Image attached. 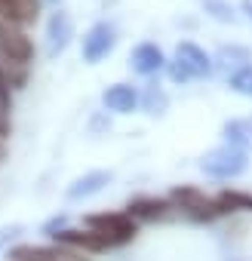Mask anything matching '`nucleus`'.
<instances>
[{"instance_id": "obj_1", "label": "nucleus", "mask_w": 252, "mask_h": 261, "mask_svg": "<svg viewBox=\"0 0 252 261\" xmlns=\"http://www.w3.org/2000/svg\"><path fill=\"white\" fill-rule=\"evenodd\" d=\"M169 68V77L172 83H191V80H200V77H209L212 74V59L191 40L179 43L175 49V59L166 62Z\"/></svg>"}, {"instance_id": "obj_2", "label": "nucleus", "mask_w": 252, "mask_h": 261, "mask_svg": "<svg viewBox=\"0 0 252 261\" xmlns=\"http://www.w3.org/2000/svg\"><path fill=\"white\" fill-rule=\"evenodd\" d=\"M246 166H249L246 151H243V148H234V145L212 148V151H209V154H203V160H200V169H203L209 178H221V181L243 175V172H246Z\"/></svg>"}, {"instance_id": "obj_3", "label": "nucleus", "mask_w": 252, "mask_h": 261, "mask_svg": "<svg viewBox=\"0 0 252 261\" xmlns=\"http://www.w3.org/2000/svg\"><path fill=\"white\" fill-rule=\"evenodd\" d=\"M34 59V43L22 28L4 25L0 22V62L4 65H22L28 68Z\"/></svg>"}, {"instance_id": "obj_4", "label": "nucleus", "mask_w": 252, "mask_h": 261, "mask_svg": "<svg viewBox=\"0 0 252 261\" xmlns=\"http://www.w3.org/2000/svg\"><path fill=\"white\" fill-rule=\"evenodd\" d=\"M89 230L105 233L114 246H126L136 237V221L126 212H105V215H89Z\"/></svg>"}, {"instance_id": "obj_5", "label": "nucleus", "mask_w": 252, "mask_h": 261, "mask_svg": "<svg viewBox=\"0 0 252 261\" xmlns=\"http://www.w3.org/2000/svg\"><path fill=\"white\" fill-rule=\"evenodd\" d=\"M117 46V31H114V25H108V22H98V25H92L89 31H86V37H83V62L86 65H98L102 59H108V53Z\"/></svg>"}, {"instance_id": "obj_6", "label": "nucleus", "mask_w": 252, "mask_h": 261, "mask_svg": "<svg viewBox=\"0 0 252 261\" xmlns=\"http://www.w3.org/2000/svg\"><path fill=\"white\" fill-rule=\"evenodd\" d=\"M56 243L68 246V249H77V252H105V249H114V243L105 233L89 230V227L86 230H68V227H62L56 233Z\"/></svg>"}, {"instance_id": "obj_7", "label": "nucleus", "mask_w": 252, "mask_h": 261, "mask_svg": "<svg viewBox=\"0 0 252 261\" xmlns=\"http://www.w3.org/2000/svg\"><path fill=\"white\" fill-rule=\"evenodd\" d=\"M172 200L191 215V218H197V221H209V218H215L218 215V203L215 200H206L200 191H194V188H175L172 191Z\"/></svg>"}, {"instance_id": "obj_8", "label": "nucleus", "mask_w": 252, "mask_h": 261, "mask_svg": "<svg viewBox=\"0 0 252 261\" xmlns=\"http://www.w3.org/2000/svg\"><path fill=\"white\" fill-rule=\"evenodd\" d=\"M102 105H105V111H111V114H133V111L142 105V95H139V89L130 86V83H114V86H108V89L102 92Z\"/></svg>"}, {"instance_id": "obj_9", "label": "nucleus", "mask_w": 252, "mask_h": 261, "mask_svg": "<svg viewBox=\"0 0 252 261\" xmlns=\"http://www.w3.org/2000/svg\"><path fill=\"white\" fill-rule=\"evenodd\" d=\"M71 37H74V22H71V16L68 13H53L49 16V22H46V53L56 59L59 53H65L68 49V43H71Z\"/></svg>"}, {"instance_id": "obj_10", "label": "nucleus", "mask_w": 252, "mask_h": 261, "mask_svg": "<svg viewBox=\"0 0 252 261\" xmlns=\"http://www.w3.org/2000/svg\"><path fill=\"white\" fill-rule=\"evenodd\" d=\"M40 0H0V22L13 25V28H25L37 19Z\"/></svg>"}, {"instance_id": "obj_11", "label": "nucleus", "mask_w": 252, "mask_h": 261, "mask_svg": "<svg viewBox=\"0 0 252 261\" xmlns=\"http://www.w3.org/2000/svg\"><path fill=\"white\" fill-rule=\"evenodd\" d=\"M130 65H133L136 74L151 77V74H157V71L166 68V56H163V49L157 43H139L133 49V56H130Z\"/></svg>"}, {"instance_id": "obj_12", "label": "nucleus", "mask_w": 252, "mask_h": 261, "mask_svg": "<svg viewBox=\"0 0 252 261\" xmlns=\"http://www.w3.org/2000/svg\"><path fill=\"white\" fill-rule=\"evenodd\" d=\"M108 181H111V172H105V169L86 172V175H80V178H74V181H71V188H68V197H71V200L92 197V194H98V191H102Z\"/></svg>"}, {"instance_id": "obj_13", "label": "nucleus", "mask_w": 252, "mask_h": 261, "mask_svg": "<svg viewBox=\"0 0 252 261\" xmlns=\"http://www.w3.org/2000/svg\"><path fill=\"white\" fill-rule=\"evenodd\" d=\"M169 209L166 200H154V197H142V200H133L130 206H126V215H130L133 221H157L163 218Z\"/></svg>"}, {"instance_id": "obj_14", "label": "nucleus", "mask_w": 252, "mask_h": 261, "mask_svg": "<svg viewBox=\"0 0 252 261\" xmlns=\"http://www.w3.org/2000/svg\"><path fill=\"white\" fill-rule=\"evenodd\" d=\"M224 139L234 148H252V120H231L224 123Z\"/></svg>"}, {"instance_id": "obj_15", "label": "nucleus", "mask_w": 252, "mask_h": 261, "mask_svg": "<svg viewBox=\"0 0 252 261\" xmlns=\"http://www.w3.org/2000/svg\"><path fill=\"white\" fill-rule=\"evenodd\" d=\"M10 261H56V252L40 246H16L10 252Z\"/></svg>"}, {"instance_id": "obj_16", "label": "nucleus", "mask_w": 252, "mask_h": 261, "mask_svg": "<svg viewBox=\"0 0 252 261\" xmlns=\"http://www.w3.org/2000/svg\"><path fill=\"white\" fill-rule=\"evenodd\" d=\"M228 83H231V89H234V92H240V95H249V98H252V65H246V68L234 71Z\"/></svg>"}, {"instance_id": "obj_17", "label": "nucleus", "mask_w": 252, "mask_h": 261, "mask_svg": "<svg viewBox=\"0 0 252 261\" xmlns=\"http://www.w3.org/2000/svg\"><path fill=\"white\" fill-rule=\"evenodd\" d=\"M203 10H206L212 19H218V22H234V19H237L234 10L224 4V0H203Z\"/></svg>"}, {"instance_id": "obj_18", "label": "nucleus", "mask_w": 252, "mask_h": 261, "mask_svg": "<svg viewBox=\"0 0 252 261\" xmlns=\"http://www.w3.org/2000/svg\"><path fill=\"white\" fill-rule=\"evenodd\" d=\"M142 105H145V111H151V114H163V108H166V95H163L157 86H151V89L145 92Z\"/></svg>"}, {"instance_id": "obj_19", "label": "nucleus", "mask_w": 252, "mask_h": 261, "mask_svg": "<svg viewBox=\"0 0 252 261\" xmlns=\"http://www.w3.org/2000/svg\"><path fill=\"white\" fill-rule=\"evenodd\" d=\"M53 252H56V261H89V258H83L77 249H68V246H65V249H53Z\"/></svg>"}, {"instance_id": "obj_20", "label": "nucleus", "mask_w": 252, "mask_h": 261, "mask_svg": "<svg viewBox=\"0 0 252 261\" xmlns=\"http://www.w3.org/2000/svg\"><path fill=\"white\" fill-rule=\"evenodd\" d=\"M19 233H22V227H19V224H10V227H0V249H4V246H7V243L13 240V237H19Z\"/></svg>"}, {"instance_id": "obj_21", "label": "nucleus", "mask_w": 252, "mask_h": 261, "mask_svg": "<svg viewBox=\"0 0 252 261\" xmlns=\"http://www.w3.org/2000/svg\"><path fill=\"white\" fill-rule=\"evenodd\" d=\"M240 10H243L249 19H252V0H243V4H240Z\"/></svg>"}, {"instance_id": "obj_22", "label": "nucleus", "mask_w": 252, "mask_h": 261, "mask_svg": "<svg viewBox=\"0 0 252 261\" xmlns=\"http://www.w3.org/2000/svg\"><path fill=\"white\" fill-rule=\"evenodd\" d=\"M4 142H7V139H0V154H4Z\"/></svg>"}]
</instances>
